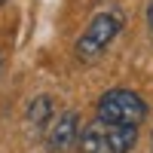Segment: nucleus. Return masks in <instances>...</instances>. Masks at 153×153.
<instances>
[{
    "label": "nucleus",
    "instance_id": "f257e3e1",
    "mask_svg": "<svg viewBox=\"0 0 153 153\" xmlns=\"http://www.w3.org/2000/svg\"><path fill=\"white\" fill-rule=\"evenodd\" d=\"M138 144V129L135 126H113L92 120L89 126L80 129L76 150L80 153H129Z\"/></svg>",
    "mask_w": 153,
    "mask_h": 153
},
{
    "label": "nucleus",
    "instance_id": "f03ea898",
    "mask_svg": "<svg viewBox=\"0 0 153 153\" xmlns=\"http://www.w3.org/2000/svg\"><path fill=\"white\" fill-rule=\"evenodd\" d=\"M147 101L135 92V89H107L98 98L95 107V120L101 123H113V126H135L141 129V123L147 120Z\"/></svg>",
    "mask_w": 153,
    "mask_h": 153
},
{
    "label": "nucleus",
    "instance_id": "7ed1b4c3",
    "mask_svg": "<svg viewBox=\"0 0 153 153\" xmlns=\"http://www.w3.org/2000/svg\"><path fill=\"white\" fill-rule=\"evenodd\" d=\"M123 31V16L120 12H98V16H92V22L86 25V31L76 37L74 43V52L80 61H95L104 49L117 40V34Z\"/></svg>",
    "mask_w": 153,
    "mask_h": 153
},
{
    "label": "nucleus",
    "instance_id": "20e7f679",
    "mask_svg": "<svg viewBox=\"0 0 153 153\" xmlns=\"http://www.w3.org/2000/svg\"><path fill=\"white\" fill-rule=\"evenodd\" d=\"M76 138H80V117H76V110H61L46 126V147L52 153H65V150L76 147Z\"/></svg>",
    "mask_w": 153,
    "mask_h": 153
},
{
    "label": "nucleus",
    "instance_id": "39448f33",
    "mask_svg": "<svg viewBox=\"0 0 153 153\" xmlns=\"http://www.w3.org/2000/svg\"><path fill=\"white\" fill-rule=\"evenodd\" d=\"M52 117H55V104H52L49 95H37L28 104V123L34 129H46V126L52 123Z\"/></svg>",
    "mask_w": 153,
    "mask_h": 153
},
{
    "label": "nucleus",
    "instance_id": "423d86ee",
    "mask_svg": "<svg viewBox=\"0 0 153 153\" xmlns=\"http://www.w3.org/2000/svg\"><path fill=\"white\" fill-rule=\"evenodd\" d=\"M147 25H150V31H153V0L147 3Z\"/></svg>",
    "mask_w": 153,
    "mask_h": 153
},
{
    "label": "nucleus",
    "instance_id": "0eeeda50",
    "mask_svg": "<svg viewBox=\"0 0 153 153\" xmlns=\"http://www.w3.org/2000/svg\"><path fill=\"white\" fill-rule=\"evenodd\" d=\"M0 74H3V55H0Z\"/></svg>",
    "mask_w": 153,
    "mask_h": 153
},
{
    "label": "nucleus",
    "instance_id": "6e6552de",
    "mask_svg": "<svg viewBox=\"0 0 153 153\" xmlns=\"http://www.w3.org/2000/svg\"><path fill=\"white\" fill-rule=\"evenodd\" d=\"M3 3H6V0H0V6H3Z\"/></svg>",
    "mask_w": 153,
    "mask_h": 153
},
{
    "label": "nucleus",
    "instance_id": "1a4fd4ad",
    "mask_svg": "<svg viewBox=\"0 0 153 153\" xmlns=\"http://www.w3.org/2000/svg\"><path fill=\"white\" fill-rule=\"evenodd\" d=\"M150 150H153V147H150Z\"/></svg>",
    "mask_w": 153,
    "mask_h": 153
}]
</instances>
